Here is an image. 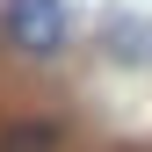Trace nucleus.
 <instances>
[{
  "label": "nucleus",
  "instance_id": "nucleus-2",
  "mask_svg": "<svg viewBox=\"0 0 152 152\" xmlns=\"http://www.w3.org/2000/svg\"><path fill=\"white\" fill-rule=\"evenodd\" d=\"M65 145V123L58 116H15L0 130V152H58Z\"/></svg>",
  "mask_w": 152,
  "mask_h": 152
},
{
  "label": "nucleus",
  "instance_id": "nucleus-1",
  "mask_svg": "<svg viewBox=\"0 0 152 152\" xmlns=\"http://www.w3.org/2000/svg\"><path fill=\"white\" fill-rule=\"evenodd\" d=\"M0 29H7V44L29 51V58H51V51L72 36L65 0H7V7H0Z\"/></svg>",
  "mask_w": 152,
  "mask_h": 152
}]
</instances>
